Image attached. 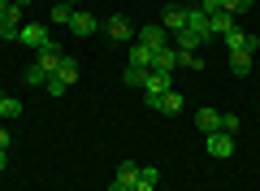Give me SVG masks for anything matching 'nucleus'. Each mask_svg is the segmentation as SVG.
Returning a JSON list of instances; mask_svg holds the SVG:
<instances>
[{
	"label": "nucleus",
	"instance_id": "1",
	"mask_svg": "<svg viewBox=\"0 0 260 191\" xmlns=\"http://www.w3.org/2000/svg\"><path fill=\"white\" fill-rule=\"evenodd\" d=\"M74 83H78V61H74V57H65L61 70L48 78V96H61V91H65V87H74Z\"/></svg>",
	"mask_w": 260,
	"mask_h": 191
},
{
	"label": "nucleus",
	"instance_id": "2",
	"mask_svg": "<svg viewBox=\"0 0 260 191\" xmlns=\"http://www.w3.org/2000/svg\"><path fill=\"white\" fill-rule=\"evenodd\" d=\"M204 148H208V156H217V161H225V156H234V135H225V130H213Z\"/></svg>",
	"mask_w": 260,
	"mask_h": 191
},
{
	"label": "nucleus",
	"instance_id": "3",
	"mask_svg": "<svg viewBox=\"0 0 260 191\" xmlns=\"http://www.w3.org/2000/svg\"><path fill=\"white\" fill-rule=\"evenodd\" d=\"M225 48H230V52H251V57H256L260 39H256V35H247V31H239V26H234L230 35H225Z\"/></svg>",
	"mask_w": 260,
	"mask_h": 191
},
{
	"label": "nucleus",
	"instance_id": "4",
	"mask_svg": "<svg viewBox=\"0 0 260 191\" xmlns=\"http://www.w3.org/2000/svg\"><path fill=\"white\" fill-rule=\"evenodd\" d=\"M18 44H26V48H35V52H39V48L52 44V35H48V26H22L18 31Z\"/></svg>",
	"mask_w": 260,
	"mask_h": 191
},
{
	"label": "nucleus",
	"instance_id": "5",
	"mask_svg": "<svg viewBox=\"0 0 260 191\" xmlns=\"http://www.w3.org/2000/svg\"><path fill=\"white\" fill-rule=\"evenodd\" d=\"M165 91H174V87H169V74H165V70H148L143 96H148V100H156V96H165Z\"/></svg>",
	"mask_w": 260,
	"mask_h": 191
},
{
	"label": "nucleus",
	"instance_id": "6",
	"mask_svg": "<svg viewBox=\"0 0 260 191\" xmlns=\"http://www.w3.org/2000/svg\"><path fill=\"white\" fill-rule=\"evenodd\" d=\"M104 31H109V39H113V44H130V35H135L130 18H121V13H117V18H109V22H104Z\"/></svg>",
	"mask_w": 260,
	"mask_h": 191
},
{
	"label": "nucleus",
	"instance_id": "7",
	"mask_svg": "<svg viewBox=\"0 0 260 191\" xmlns=\"http://www.w3.org/2000/svg\"><path fill=\"white\" fill-rule=\"evenodd\" d=\"M152 70L174 74V70H178V48H156V52H152Z\"/></svg>",
	"mask_w": 260,
	"mask_h": 191
},
{
	"label": "nucleus",
	"instance_id": "8",
	"mask_svg": "<svg viewBox=\"0 0 260 191\" xmlns=\"http://www.w3.org/2000/svg\"><path fill=\"white\" fill-rule=\"evenodd\" d=\"M165 35H169L165 26H139V44H148L152 52H156V48H169V44H165Z\"/></svg>",
	"mask_w": 260,
	"mask_h": 191
},
{
	"label": "nucleus",
	"instance_id": "9",
	"mask_svg": "<svg viewBox=\"0 0 260 191\" xmlns=\"http://www.w3.org/2000/svg\"><path fill=\"white\" fill-rule=\"evenodd\" d=\"M152 109H160V113H169V118H174V113H182V96H178V91H165V96H156V100H148Z\"/></svg>",
	"mask_w": 260,
	"mask_h": 191
},
{
	"label": "nucleus",
	"instance_id": "10",
	"mask_svg": "<svg viewBox=\"0 0 260 191\" xmlns=\"http://www.w3.org/2000/svg\"><path fill=\"white\" fill-rule=\"evenodd\" d=\"M61 61H65V57H61V48H56V44H48V48H39V61H35V65H44L48 74H56V70H61Z\"/></svg>",
	"mask_w": 260,
	"mask_h": 191
},
{
	"label": "nucleus",
	"instance_id": "11",
	"mask_svg": "<svg viewBox=\"0 0 260 191\" xmlns=\"http://www.w3.org/2000/svg\"><path fill=\"white\" fill-rule=\"evenodd\" d=\"M195 126L204 130V135H213V130H221V113L217 109H200L195 113Z\"/></svg>",
	"mask_w": 260,
	"mask_h": 191
},
{
	"label": "nucleus",
	"instance_id": "12",
	"mask_svg": "<svg viewBox=\"0 0 260 191\" xmlns=\"http://www.w3.org/2000/svg\"><path fill=\"white\" fill-rule=\"evenodd\" d=\"M200 44H204V35H195V31H186V26L174 35V48H178V52H195Z\"/></svg>",
	"mask_w": 260,
	"mask_h": 191
},
{
	"label": "nucleus",
	"instance_id": "13",
	"mask_svg": "<svg viewBox=\"0 0 260 191\" xmlns=\"http://www.w3.org/2000/svg\"><path fill=\"white\" fill-rule=\"evenodd\" d=\"M186 31H195V35L208 39V13L204 9H186Z\"/></svg>",
	"mask_w": 260,
	"mask_h": 191
},
{
	"label": "nucleus",
	"instance_id": "14",
	"mask_svg": "<svg viewBox=\"0 0 260 191\" xmlns=\"http://www.w3.org/2000/svg\"><path fill=\"white\" fill-rule=\"evenodd\" d=\"M230 31H234V18H230V13H213V18H208V35H230Z\"/></svg>",
	"mask_w": 260,
	"mask_h": 191
},
{
	"label": "nucleus",
	"instance_id": "15",
	"mask_svg": "<svg viewBox=\"0 0 260 191\" xmlns=\"http://www.w3.org/2000/svg\"><path fill=\"white\" fill-rule=\"evenodd\" d=\"M70 31H74V35H91V31H95V18H91V13H83V9H74Z\"/></svg>",
	"mask_w": 260,
	"mask_h": 191
},
{
	"label": "nucleus",
	"instance_id": "16",
	"mask_svg": "<svg viewBox=\"0 0 260 191\" xmlns=\"http://www.w3.org/2000/svg\"><path fill=\"white\" fill-rule=\"evenodd\" d=\"M160 26H165L169 35H178V31L186 26V9H165V22H160Z\"/></svg>",
	"mask_w": 260,
	"mask_h": 191
},
{
	"label": "nucleus",
	"instance_id": "17",
	"mask_svg": "<svg viewBox=\"0 0 260 191\" xmlns=\"http://www.w3.org/2000/svg\"><path fill=\"white\" fill-rule=\"evenodd\" d=\"M22 118V100H13V96H0V122H13Z\"/></svg>",
	"mask_w": 260,
	"mask_h": 191
},
{
	"label": "nucleus",
	"instance_id": "18",
	"mask_svg": "<svg viewBox=\"0 0 260 191\" xmlns=\"http://www.w3.org/2000/svg\"><path fill=\"white\" fill-rule=\"evenodd\" d=\"M130 65H139V70H152V48H148V44H135V48H130Z\"/></svg>",
	"mask_w": 260,
	"mask_h": 191
},
{
	"label": "nucleus",
	"instance_id": "19",
	"mask_svg": "<svg viewBox=\"0 0 260 191\" xmlns=\"http://www.w3.org/2000/svg\"><path fill=\"white\" fill-rule=\"evenodd\" d=\"M48 78H52V74H48L44 65H26V83L30 87H48Z\"/></svg>",
	"mask_w": 260,
	"mask_h": 191
},
{
	"label": "nucleus",
	"instance_id": "20",
	"mask_svg": "<svg viewBox=\"0 0 260 191\" xmlns=\"http://www.w3.org/2000/svg\"><path fill=\"white\" fill-rule=\"evenodd\" d=\"M230 70H234V74L243 78V74L251 70V52H230Z\"/></svg>",
	"mask_w": 260,
	"mask_h": 191
},
{
	"label": "nucleus",
	"instance_id": "21",
	"mask_svg": "<svg viewBox=\"0 0 260 191\" xmlns=\"http://www.w3.org/2000/svg\"><path fill=\"white\" fill-rule=\"evenodd\" d=\"M143 83H148V70H139V65H126V87H139V91H143Z\"/></svg>",
	"mask_w": 260,
	"mask_h": 191
},
{
	"label": "nucleus",
	"instance_id": "22",
	"mask_svg": "<svg viewBox=\"0 0 260 191\" xmlns=\"http://www.w3.org/2000/svg\"><path fill=\"white\" fill-rule=\"evenodd\" d=\"M251 9V0H221V13H230V18H234V13H247Z\"/></svg>",
	"mask_w": 260,
	"mask_h": 191
},
{
	"label": "nucleus",
	"instance_id": "23",
	"mask_svg": "<svg viewBox=\"0 0 260 191\" xmlns=\"http://www.w3.org/2000/svg\"><path fill=\"white\" fill-rule=\"evenodd\" d=\"M70 18H74L70 5H56V9H52V22H56V26H70Z\"/></svg>",
	"mask_w": 260,
	"mask_h": 191
},
{
	"label": "nucleus",
	"instance_id": "24",
	"mask_svg": "<svg viewBox=\"0 0 260 191\" xmlns=\"http://www.w3.org/2000/svg\"><path fill=\"white\" fill-rule=\"evenodd\" d=\"M178 65H186V70H204V61H200V52H178Z\"/></svg>",
	"mask_w": 260,
	"mask_h": 191
},
{
	"label": "nucleus",
	"instance_id": "25",
	"mask_svg": "<svg viewBox=\"0 0 260 191\" xmlns=\"http://www.w3.org/2000/svg\"><path fill=\"white\" fill-rule=\"evenodd\" d=\"M221 130H225V135H234V130H239V118H234V113H221Z\"/></svg>",
	"mask_w": 260,
	"mask_h": 191
},
{
	"label": "nucleus",
	"instance_id": "26",
	"mask_svg": "<svg viewBox=\"0 0 260 191\" xmlns=\"http://www.w3.org/2000/svg\"><path fill=\"white\" fill-rule=\"evenodd\" d=\"M200 9H204L208 18H213V13H221V0H204V5H200Z\"/></svg>",
	"mask_w": 260,
	"mask_h": 191
},
{
	"label": "nucleus",
	"instance_id": "27",
	"mask_svg": "<svg viewBox=\"0 0 260 191\" xmlns=\"http://www.w3.org/2000/svg\"><path fill=\"white\" fill-rule=\"evenodd\" d=\"M130 191H156V182H143V178H139V182H135Z\"/></svg>",
	"mask_w": 260,
	"mask_h": 191
},
{
	"label": "nucleus",
	"instance_id": "28",
	"mask_svg": "<svg viewBox=\"0 0 260 191\" xmlns=\"http://www.w3.org/2000/svg\"><path fill=\"white\" fill-rule=\"evenodd\" d=\"M0 148H5V152H9V130H0Z\"/></svg>",
	"mask_w": 260,
	"mask_h": 191
},
{
	"label": "nucleus",
	"instance_id": "29",
	"mask_svg": "<svg viewBox=\"0 0 260 191\" xmlns=\"http://www.w3.org/2000/svg\"><path fill=\"white\" fill-rule=\"evenodd\" d=\"M0 39H13V31H9V26H5V22H0Z\"/></svg>",
	"mask_w": 260,
	"mask_h": 191
},
{
	"label": "nucleus",
	"instance_id": "30",
	"mask_svg": "<svg viewBox=\"0 0 260 191\" xmlns=\"http://www.w3.org/2000/svg\"><path fill=\"white\" fill-rule=\"evenodd\" d=\"M5 165H9V152H5V148H0V170H5Z\"/></svg>",
	"mask_w": 260,
	"mask_h": 191
},
{
	"label": "nucleus",
	"instance_id": "31",
	"mask_svg": "<svg viewBox=\"0 0 260 191\" xmlns=\"http://www.w3.org/2000/svg\"><path fill=\"white\" fill-rule=\"evenodd\" d=\"M9 5H13V0H0V18H5V9H9Z\"/></svg>",
	"mask_w": 260,
	"mask_h": 191
},
{
	"label": "nucleus",
	"instance_id": "32",
	"mask_svg": "<svg viewBox=\"0 0 260 191\" xmlns=\"http://www.w3.org/2000/svg\"><path fill=\"white\" fill-rule=\"evenodd\" d=\"M56 5H70V9H74V5H78V0H56Z\"/></svg>",
	"mask_w": 260,
	"mask_h": 191
},
{
	"label": "nucleus",
	"instance_id": "33",
	"mask_svg": "<svg viewBox=\"0 0 260 191\" xmlns=\"http://www.w3.org/2000/svg\"><path fill=\"white\" fill-rule=\"evenodd\" d=\"M13 5H30V0H13Z\"/></svg>",
	"mask_w": 260,
	"mask_h": 191
}]
</instances>
